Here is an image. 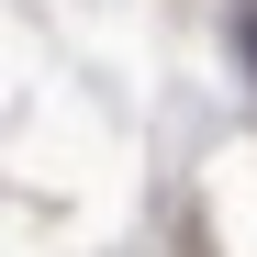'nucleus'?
Wrapping results in <instances>:
<instances>
[{
	"label": "nucleus",
	"mask_w": 257,
	"mask_h": 257,
	"mask_svg": "<svg viewBox=\"0 0 257 257\" xmlns=\"http://www.w3.org/2000/svg\"><path fill=\"white\" fill-rule=\"evenodd\" d=\"M235 45H246V67H257V0H235Z\"/></svg>",
	"instance_id": "obj_1"
}]
</instances>
